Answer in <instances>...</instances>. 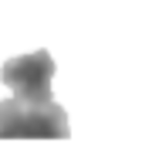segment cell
Instances as JSON below:
<instances>
[{
  "label": "cell",
  "instance_id": "obj_1",
  "mask_svg": "<svg viewBox=\"0 0 142 146\" xmlns=\"http://www.w3.org/2000/svg\"><path fill=\"white\" fill-rule=\"evenodd\" d=\"M68 112L54 99L27 102V99H3L0 102V139H68Z\"/></svg>",
  "mask_w": 142,
  "mask_h": 146
},
{
  "label": "cell",
  "instance_id": "obj_2",
  "mask_svg": "<svg viewBox=\"0 0 142 146\" xmlns=\"http://www.w3.org/2000/svg\"><path fill=\"white\" fill-rule=\"evenodd\" d=\"M0 82L27 102H51V82H54V58L51 51H31L20 58L3 61L0 68Z\"/></svg>",
  "mask_w": 142,
  "mask_h": 146
}]
</instances>
